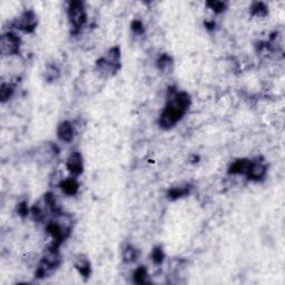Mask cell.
Instances as JSON below:
<instances>
[{
    "instance_id": "6da1fadb",
    "label": "cell",
    "mask_w": 285,
    "mask_h": 285,
    "mask_svg": "<svg viewBox=\"0 0 285 285\" xmlns=\"http://www.w3.org/2000/svg\"><path fill=\"white\" fill-rule=\"evenodd\" d=\"M191 105L192 98L188 93L169 88L166 106L159 116V126L163 129L173 128L185 116Z\"/></svg>"
},
{
    "instance_id": "7a4b0ae2",
    "label": "cell",
    "mask_w": 285,
    "mask_h": 285,
    "mask_svg": "<svg viewBox=\"0 0 285 285\" xmlns=\"http://www.w3.org/2000/svg\"><path fill=\"white\" fill-rule=\"evenodd\" d=\"M121 67V51L119 47H112L96 62V70L102 78L115 76Z\"/></svg>"
},
{
    "instance_id": "3957f363",
    "label": "cell",
    "mask_w": 285,
    "mask_h": 285,
    "mask_svg": "<svg viewBox=\"0 0 285 285\" xmlns=\"http://www.w3.org/2000/svg\"><path fill=\"white\" fill-rule=\"evenodd\" d=\"M63 262V256L59 252L58 246L51 245L46 250L43 257L36 268L35 277L36 279H46L50 276L57 268L60 267Z\"/></svg>"
},
{
    "instance_id": "277c9868",
    "label": "cell",
    "mask_w": 285,
    "mask_h": 285,
    "mask_svg": "<svg viewBox=\"0 0 285 285\" xmlns=\"http://www.w3.org/2000/svg\"><path fill=\"white\" fill-rule=\"evenodd\" d=\"M68 19L73 25L75 32L81 30L87 22V10L83 1H71L67 8Z\"/></svg>"
},
{
    "instance_id": "5b68a950",
    "label": "cell",
    "mask_w": 285,
    "mask_h": 285,
    "mask_svg": "<svg viewBox=\"0 0 285 285\" xmlns=\"http://www.w3.org/2000/svg\"><path fill=\"white\" fill-rule=\"evenodd\" d=\"M37 24L38 19L36 13L32 9H28L21 13L17 18H15L14 21L11 22V26L14 29L19 30V32L32 34L36 30Z\"/></svg>"
},
{
    "instance_id": "8992f818",
    "label": "cell",
    "mask_w": 285,
    "mask_h": 285,
    "mask_svg": "<svg viewBox=\"0 0 285 285\" xmlns=\"http://www.w3.org/2000/svg\"><path fill=\"white\" fill-rule=\"evenodd\" d=\"M21 46V39L17 34L7 32L0 37V52L2 56L13 57L19 54Z\"/></svg>"
},
{
    "instance_id": "52a82bcc",
    "label": "cell",
    "mask_w": 285,
    "mask_h": 285,
    "mask_svg": "<svg viewBox=\"0 0 285 285\" xmlns=\"http://www.w3.org/2000/svg\"><path fill=\"white\" fill-rule=\"evenodd\" d=\"M59 155V147L52 142L43 143L35 151V159L40 164H49Z\"/></svg>"
},
{
    "instance_id": "ba28073f",
    "label": "cell",
    "mask_w": 285,
    "mask_h": 285,
    "mask_svg": "<svg viewBox=\"0 0 285 285\" xmlns=\"http://www.w3.org/2000/svg\"><path fill=\"white\" fill-rule=\"evenodd\" d=\"M268 173V165L263 159L256 158L251 161L250 168L246 173L245 176L248 177V180L253 182H260L264 180V177L267 176Z\"/></svg>"
},
{
    "instance_id": "9c48e42d",
    "label": "cell",
    "mask_w": 285,
    "mask_h": 285,
    "mask_svg": "<svg viewBox=\"0 0 285 285\" xmlns=\"http://www.w3.org/2000/svg\"><path fill=\"white\" fill-rule=\"evenodd\" d=\"M66 168L74 177L84 173V158L79 151H73L66 159Z\"/></svg>"
},
{
    "instance_id": "30bf717a",
    "label": "cell",
    "mask_w": 285,
    "mask_h": 285,
    "mask_svg": "<svg viewBox=\"0 0 285 285\" xmlns=\"http://www.w3.org/2000/svg\"><path fill=\"white\" fill-rule=\"evenodd\" d=\"M57 137L62 142L69 144L75 138V127L69 120H64L57 127Z\"/></svg>"
},
{
    "instance_id": "8fae6325",
    "label": "cell",
    "mask_w": 285,
    "mask_h": 285,
    "mask_svg": "<svg viewBox=\"0 0 285 285\" xmlns=\"http://www.w3.org/2000/svg\"><path fill=\"white\" fill-rule=\"evenodd\" d=\"M74 267L76 268V271H77L84 279H89L90 274H92V265H90L88 257L86 255H84V254H78L75 258Z\"/></svg>"
},
{
    "instance_id": "7c38bea8",
    "label": "cell",
    "mask_w": 285,
    "mask_h": 285,
    "mask_svg": "<svg viewBox=\"0 0 285 285\" xmlns=\"http://www.w3.org/2000/svg\"><path fill=\"white\" fill-rule=\"evenodd\" d=\"M48 213H50V210H49L44 199L34 204L30 208V215H32L34 221L36 222H43L47 218Z\"/></svg>"
},
{
    "instance_id": "4fadbf2b",
    "label": "cell",
    "mask_w": 285,
    "mask_h": 285,
    "mask_svg": "<svg viewBox=\"0 0 285 285\" xmlns=\"http://www.w3.org/2000/svg\"><path fill=\"white\" fill-rule=\"evenodd\" d=\"M251 161L252 159L249 158H239L236 159L234 163H232V165L229 168V174L231 175H246L248 170L250 168Z\"/></svg>"
},
{
    "instance_id": "5bb4252c",
    "label": "cell",
    "mask_w": 285,
    "mask_h": 285,
    "mask_svg": "<svg viewBox=\"0 0 285 285\" xmlns=\"http://www.w3.org/2000/svg\"><path fill=\"white\" fill-rule=\"evenodd\" d=\"M59 187L64 192V194H66V195L68 196H74L78 193L79 183L74 176L68 177V178H64V180L60 182Z\"/></svg>"
},
{
    "instance_id": "9a60e30c",
    "label": "cell",
    "mask_w": 285,
    "mask_h": 285,
    "mask_svg": "<svg viewBox=\"0 0 285 285\" xmlns=\"http://www.w3.org/2000/svg\"><path fill=\"white\" fill-rule=\"evenodd\" d=\"M191 191H192V186L189 184L176 186V187H172L168 192H167V199L170 201L180 200L182 199V197L189 195Z\"/></svg>"
},
{
    "instance_id": "2e32d148",
    "label": "cell",
    "mask_w": 285,
    "mask_h": 285,
    "mask_svg": "<svg viewBox=\"0 0 285 285\" xmlns=\"http://www.w3.org/2000/svg\"><path fill=\"white\" fill-rule=\"evenodd\" d=\"M139 256H140V251L136 248V246L132 244H128L125 246L123 252H121L123 261L127 264L135 263V262L139 258Z\"/></svg>"
},
{
    "instance_id": "e0dca14e",
    "label": "cell",
    "mask_w": 285,
    "mask_h": 285,
    "mask_svg": "<svg viewBox=\"0 0 285 285\" xmlns=\"http://www.w3.org/2000/svg\"><path fill=\"white\" fill-rule=\"evenodd\" d=\"M156 66L158 68V70L162 71V73H172L174 68V60L172 58V56L167 54H162L156 60Z\"/></svg>"
},
{
    "instance_id": "ac0fdd59",
    "label": "cell",
    "mask_w": 285,
    "mask_h": 285,
    "mask_svg": "<svg viewBox=\"0 0 285 285\" xmlns=\"http://www.w3.org/2000/svg\"><path fill=\"white\" fill-rule=\"evenodd\" d=\"M60 75H62V73H60L59 67L57 66L56 64L50 63V64H48L46 67H45L44 78L46 82L54 83L56 81H58Z\"/></svg>"
},
{
    "instance_id": "d6986e66",
    "label": "cell",
    "mask_w": 285,
    "mask_h": 285,
    "mask_svg": "<svg viewBox=\"0 0 285 285\" xmlns=\"http://www.w3.org/2000/svg\"><path fill=\"white\" fill-rule=\"evenodd\" d=\"M250 14L252 17L262 19V18H265L268 15V8L264 2L256 1V2H253L252 6H251Z\"/></svg>"
},
{
    "instance_id": "ffe728a7",
    "label": "cell",
    "mask_w": 285,
    "mask_h": 285,
    "mask_svg": "<svg viewBox=\"0 0 285 285\" xmlns=\"http://www.w3.org/2000/svg\"><path fill=\"white\" fill-rule=\"evenodd\" d=\"M135 283L137 284H147L151 283V277L148 274V271L145 267H138L135 269L134 275H133Z\"/></svg>"
},
{
    "instance_id": "44dd1931",
    "label": "cell",
    "mask_w": 285,
    "mask_h": 285,
    "mask_svg": "<svg viewBox=\"0 0 285 285\" xmlns=\"http://www.w3.org/2000/svg\"><path fill=\"white\" fill-rule=\"evenodd\" d=\"M15 93V86L10 83H2L0 86V101L6 102L9 101Z\"/></svg>"
},
{
    "instance_id": "7402d4cb",
    "label": "cell",
    "mask_w": 285,
    "mask_h": 285,
    "mask_svg": "<svg viewBox=\"0 0 285 285\" xmlns=\"http://www.w3.org/2000/svg\"><path fill=\"white\" fill-rule=\"evenodd\" d=\"M165 260V253L164 250L162 249V246H156L151 251V261L154 264L161 265Z\"/></svg>"
},
{
    "instance_id": "603a6c76",
    "label": "cell",
    "mask_w": 285,
    "mask_h": 285,
    "mask_svg": "<svg viewBox=\"0 0 285 285\" xmlns=\"http://www.w3.org/2000/svg\"><path fill=\"white\" fill-rule=\"evenodd\" d=\"M206 6L208 9L214 11L215 14H222L227 9V3L225 1H218V0H214V1L206 2Z\"/></svg>"
},
{
    "instance_id": "cb8c5ba5",
    "label": "cell",
    "mask_w": 285,
    "mask_h": 285,
    "mask_svg": "<svg viewBox=\"0 0 285 285\" xmlns=\"http://www.w3.org/2000/svg\"><path fill=\"white\" fill-rule=\"evenodd\" d=\"M27 202H20L17 205V213L20 218H27V215L30 213V210L27 206Z\"/></svg>"
},
{
    "instance_id": "d4e9b609",
    "label": "cell",
    "mask_w": 285,
    "mask_h": 285,
    "mask_svg": "<svg viewBox=\"0 0 285 285\" xmlns=\"http://www.w3.org/2000/svg\"><path fill=\"white\" fill-rule=\"evenodd\" d=\"M132 30L135 34H137V35H142V34H144V25H143V22L136 19V20H134V21L132 22Z\"/></svg>"
}]
</instances>
